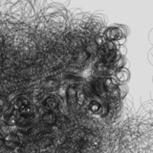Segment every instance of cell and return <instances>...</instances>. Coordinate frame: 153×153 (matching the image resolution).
<instances>
[{
	"mask_svg": "<svg viewBox=\"0 0 153 153\" xmlns=\"http://www.w3.org/2000/svg\"><path fill=\"white\" fill-rule=\"evenodd\" d=\"M149 40L152 43V31H150V33H149Z\"/></svg>",
	"mask_w": 153,
	"mask_h": 153,
	"instance_id": "cell-4",
	"label": "cell"
},
{
	"mask_svg": "<svg viewBox=\"0 0 153 153\" xmlns=\"http://www.w3.org/2000/svg\"><path fill=\"white\" fill-rule=\"evenodd\" d=\"M148 60L150 62V64H152V50H150V52L148 54Z\"/></svg>",
	"mask_w": 153,
	"mask_h": 153,
	"instance_id": "cell-2",
	"label": "cell"
},
{
	"mask_svg": "<svg viewBox=\"0 0 153 153\" xmlns=\"http://www.w3.org/2000/svg\"><path fill=\"white\" fill-rule=\"evenodd\" d=\"M124 41H125V37H124V36H123V37H121V38H120V39H119V40H118V42H119V43H120V44H122V43H124Z\"/></svg>",
	"mask_w": 153,
	"mask_h": 153,
	"instance_id": "cell-3",
	"label": "cell"
},
{
	"mask_svg": "<svg viewBox=\"0 0 153 153\" xmlns=\"http://www.w3.org/2000/svg\"><path fill=\"white\" fill-rule=\"evenodd\" d=\"M120 51H121V53H122V56H124L125 55V53H126V48L124 47V46H121V48H120Z\"/></svg>",
	"mask_w": 153,
	"mask_h": 153,
	"instance_id": "cell-1",
	"label": "cell"
}]
</instances>
